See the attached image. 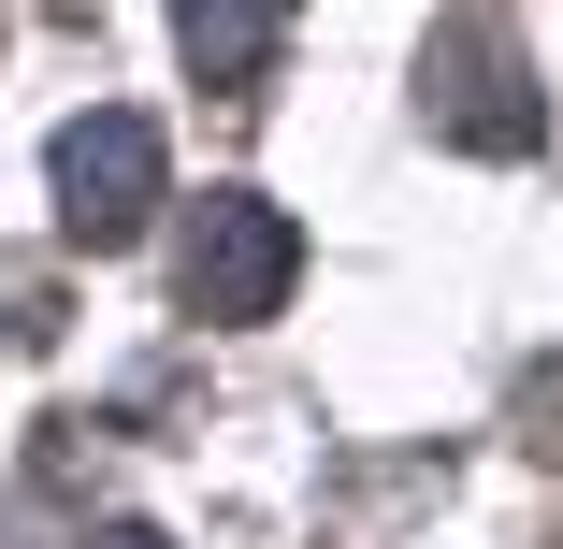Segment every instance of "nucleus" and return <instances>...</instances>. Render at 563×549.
<instances>
[{"label":"nucleus","instance_id":"3","mask_svg":"<svg viewBox=\"0 0 563 549\" xmlns=\"http://www.w3.org/2000/svg\"><path fill=\"white\" fill-rule=\"evenodd\" d=\"M275 30H289V0H174V44H188V73L217 101H246L275 73Z\"/></svg>","mask_w":563,"mask_h":549},{"label":"nucleus","instance_id":"2","mask_svg":"<svg viewBox=\"0 0 563 549\" xmlns=\"http://www.w3.org/2000/svg\"><path fill=\"white\" fill-rule=\"evenodd\" d=\"M159 202V131L131 117V101H101V117L58 131V232L73 246H131Z\"/></svg>","mask_w":563,"mask_h":549},{"label":"nucleus","instance_id":"5","mask_svg":"<svg viewBox=\"0 0 563 549\" xmlns=\"http://www.w3.org/2000/svg\"><path fill=\"white\" fill-rule=\"evenodd\" d=\"M87 549H159V535H145V520H117V535H87Z\"/></svg>","mask_w":563,"mask_h":549},{"label":"nucleus","instance_id":"1","mask_svg":"<svg viewBox=\"0 0 563 549\" xmlns=\"http://www.w3.org/2000/svg\"><path fill=\"white\" fill-rule=\"evenodd\" d=\"M289 275H303V232H289V217H275L261 188H202L188 246H174L188 318H275V304H289Z\"/></svg>","mask_w":563,"mask_h":549},{"label":"nucleus","instance_id":"4","mask_svg":"<svg viewBox=\"0 0 563 549\" xmlns=\"http://www.w3.org/2000/svg\"><path fill=\"white\" fill-rule=\"evenodd\" d=\"M463 87H506V44L492 30H463ZM463 131L477 145H534V117H506V101H463Z\"/></svg>","mask_w":563,"mask_h":549}]
</instances>
